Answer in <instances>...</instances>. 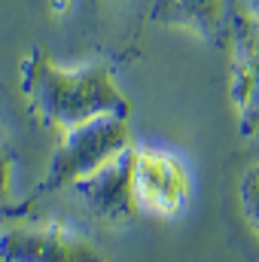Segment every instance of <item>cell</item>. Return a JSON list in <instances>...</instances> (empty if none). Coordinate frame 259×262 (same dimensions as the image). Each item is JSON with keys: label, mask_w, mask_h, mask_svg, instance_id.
Here are the masks:
<instances>
[{"label": "cell", "mask_w": 259, "mask_h": 262, "mask_svg": "<svg viewBox=\"0 0 259 262\" xmlns=\"http://www.w3.org/2000/svg\"><path fill=\"white\" fill-rule=\"evenodd\" d=\"M238 204H241V216L247 220V226L259 235V162L250 165L238 180Z\"/></svg>", "instance_id": "cell-9"}, {"label": "cell", "mask_w": 259, "mask_h": 262, "mask_svg": "<svg viewBox=\"0 0 259 262\" xmlns=\"http://www.w3.org/2000/svg\"><path fill=\"white\" fill-rule=\"evenodd\" d=\"M149 18L156 25L177 28L204 43H213L226 28L229 0H153Z\"/></svg>", "instance_id": "cell-7"}, {"label": "cell", "mask_w": 259, "mask_h": 262, "mask_svg": "<svg viewBox=\"0 0 259 262\" xmlns=\"http://www.w3.org/2000/svg\"><path fill=\"white\" fill-rule=\"evenodd\" d=\"M229 98L241 137L259 134V18L241 3L229 31Z\"/></svg>", "instance_id": "cell-5"}, {"label": "cell", "mask_w": 259, "mask_h": 262, "mask_svg": "<svg viewBox=\"0 0 259 262\" xmlns=\"http://www.w3.org/2000/svg\"><path fill=\"white\" fill-rule=\"evenodd\" d=\"M128 159L131 189H134L137 207L165 220L180 216L192 195V177L186 162L171 149L146 146V143H134Z\"/></svg>", "instance_id": "cell-3"}, {"label": "cell", "mask_w": 259, "mask_h": 262, "mask_svg": "<svg viewBox=\"0 0 259 262\" xmlns=\"http://www.w3.org/2000/svg\"><path fill=\"white\" fill-rule=\"evenodd\" d=\"M98 15L104 25H110V37L116 40H131L134 28L149 15L153 0H95Z\"/></svg>", "instance_id": "cell-8"}, {"label": "cell", "mask_w": 259, "mask_h": 262, "mask_svg": "<svg viewBox=\"0 0 259 262\" xmlns=\"http://www.w3.org/2000/svg\"><path fill=\"white\" fill-rule=\"evenodd\" d=\"M70 6H73V0H49V9H52L55 15H64Z\"/></svg>", "instance_id": "cell-11"}, {"label": "cell", "mask_w": 259, "mask_h": 262, "mask_svg": "<svg viewBox=\"0 0 259 262\" xmlns=\"http://www.w3.org/2000/svg\"><path fill=\"white\" fill-rule=\"evenodd\" d=\"M76 192L89 204V210L98 220H104V223H128L140 210L137 201H134V189H131V159L128 156H122L119 162L107 165L95 177L82 180L76 186Z\"/></svg>", "instance_id": "cell-6"}, {"label": "cell", "mask_w": 259, "mask_h": 262, "mask_svg": "<svg viewBox=\"0 0 259 262\" xmlns=\"http://www.w3.org/2000/svg\"><path fill=\"white\" fill-rule=\"evenodd\" d=\"M12 183H15V156L0 128V210L9 207V201H12Z\"/></svg>", "instance_id": "cell-10"}, {"label": "cell", "mask_w": 259, "mask_h": 262, "mask_svg": "<svg viewBox=\"0 0 259 262\" xmlns=\"http://www.w3.org/2000/svg\"><path fill=\"white\" fill-rule=\"evenodd\" d=\"M0 262H110V256L89 235L49 220L0 229Z\"/></svg>", "instance_id": "cell-4"}, {"label": "cell", "mask_w": 259, "mask_h": 262, "mask_svg": "<svg viewBox=\"0 0 259 262\" xmlns=\"http://www.w3.org/2000/svg\"><path fill=\"white\" fill-rule=\"evenodd\" d=\"M238 3H241L250 15H256V18H259V0H238Z\"/></svg>", "instance_id": "cell-12"}, {"label": "cell", "mask_w": 259, "mask_h": 262, "mask_svg": "<svg viewBox=\"0 0 259 262\" xmlns=\"http://www.w3.org/2000/svg\"><path fill=\"white\" fill-rule=\"evenodd\" d=\"M131 146H134V137H131L128 119L122 116H104L79 128L61 131V140L49 159L46 174L40 177L37 189L21 201V207L52 195V192H61V189H76L82 180L95 177L107 165L128 156Z\"/></svg>", "instance_id": "cell-2"}, {"label": "cell", "mask_w": 259, "mask_h": 262, "mask_svg": "<svg viewBox=\"0 0 259 262\" xmlns=\"http://www.w3.org/2000/svg\"><path fill=\"white\" fill-rule=\"evenodd\" d=\"M18 92L37 122L58 131L79 128L104 116L131 119L134 110L110 64H61L43 46H34L21 58Z\"/></svg>", "instance_id": "cell-1"}]
</instances>
